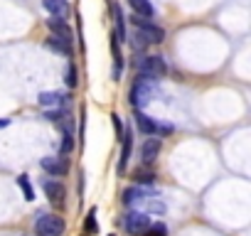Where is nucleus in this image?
Segmentation results:
<instances>
[{"label":"nucleus","instance_id":"nucleus-1","mask_svg":"<svg viewBox=\"0 0 251 236\" xmlns=\"http://www.w3.org/2000/svg\"><path fill=\"white\" fill-rule=\"evenodd\" d=\"M136 67H138V79H146V81H158L160 76L168 74L163 57H143V59H138Z\"/></svg>","mask_w":251,"mask_h":236},{"label":"nucleus","instance_id":"nucleus-2","mask_svg":"<svg viewBox=\"0 0 251 236\" xmlns=\"http://www.w3.org/2000/svg\"><path fill=\"white\" fill-rule=\"evenodd\" d=\"M155 81H146V79H138L131 89V106L143 111L151 101H153V94H155Z\"/></svg>","mask_w":251,"mask_h":236},{"label":"nucleus","instance_id":"nucleus-3","mask_svg":"<svg viewBox=\"0 0 251 236\" xmlns=\"http://www.w3.org/2000/svg\"><path fill=\"white\" fill-rule=\"evenodd\" d=\"M35 229H37L40 236H62L64 229H67V224H64V219L57 216V214H42V216L35 221Z\"/></svg>","mask_w":251,"mask_h":236},{"label":"nucleus","instance_id":"nucleus-4","mask_svg":"<svg viewBox=\"0 0 251 236\" xmlns=\"http://www.w3.org/2000/svg\"><path fill=\"white\" fill-rule=\"evenodd\" d=\"M133 25L141 30L138 35L148 42V45H160L163 40H165V32H163V27H158V25H153L151 20H146L143 15H136L133 18Z\"/></svg>","mask_w":251,"mask_h":236},{"label":"nucleus","instance_id":"nucleus-5","mask_svg":"<svg viewBox=\"0 0 251 236\" xmlns=\"http://www.w3.org/2000/svg\"><path fill=\"white\" fill-rule=\"evenodd\" d=\"M126 231L128 234H133V236H141L148 226H151V219H148V214L146 212H141V209H133L131 214H126Z\"/></svg>","mask_w":251,"mask_h":236},{"label":"nucleus","instance_id":"nucleus-6","mask_svg":"<svg viewBox=\"0 0 251 236\" xmlns=\"http://www.w3.org/2000/svg\"><path fill=\"white\" fill-rule=\"evenodd\" d=\"M42 170L52 177H64L69 172V160L67 155H47L42 158Z\"/></svg>","mask_w":251,"mask_h":236},{"label":"nucleus","instance_id":"nucleus-7","mask_svg":"<svg viewBox=\"0 0 251 236\" xmlns=\"http://www.w3.org/2000/svg\"><path fill=\"white\" fill-rule=\"evenodd\" d=\"M45 194H47V199H50V204L54 209H64V204H67V187L62 182L47 180L45 182Z\"/></svg>","mask_w":251,"mask_h":236},{"label":"nucleus","instance_id":"nucleus-8","mask_svg":"<svg viewBox=\"0 0 251 236\" xmlns=\"http://www.w3.org/2000/svg\"><path fill=\"white\" fill-rule=\"evenodd\" d=\"M160 148H163V143H160V138L158 136H151L146 143H143V148H141V158H143V165H153L155 160H158V155H160Z\"/></svg>","mask_w":251,"mask_h":236},{"label":"nucleus","instance_id":"nucleus-9","mask_svg":"<svg viewBox=\"0 0 251 236\" xmlns=\"http://www.w3.org/2000/svg\"><path fill=\"white\" fill-rule=\"evenodd\" d=\"M121 141H123V148H121V160H118V175H123V172H126V167H128V163H131L133 136H131V133H123V136H121Z\"/></svg>","mask_w":251,"mask_h":236},{"label":"nucleus","instance_id":"nucleus-10","mask_svg":"<svg viewBox=\"0 0 251 236\" xmlns=\"http://www.w3.org/2000/svg\"><path fill=\"white\" fill-rule=\"evenodd\" d=\"M146 202H148V194H146L143 189H138V187H131V189L123 192V204H126V207L138 209V207H143Z\"/></svg>","mask_w":251,"mask_h":236},{"label":"nucleus","instance_id":"nucleus-11","mask_svg":"<svg viewBox=\"0 0 251 236\" xmlns=\"http://www.w3.org/2000/svg\"><path fill=\"white\" fill-rule=\"evenodd\" d=\"M37 101H40L42 108H59V106L67 101V94H59V91H42Z\"/></svg>","mask_w":251,"mask_h":236},{"label":"nucleus","instance_id":"nucleus-12","mask_svg":"<svg viewBox=\"0 0 251 236\" xmlns=\"http://www.w3.org/2000/svg\"><path fill=\"white\" fill-rule=\"evenodd\" d=\"M47 47H50L52 52H57V54L72 57V42H69V40H64V37H59V35L47 37Z\"/></svg>","mask_w":251,"mask_h":236},{"label":"nucleus","instance_id":"nucleus-13","mask_svg":"<svg viewBox=\"0 0 251 236\" xmlns=\"http://www.w3.org/2000/svg\"><path fill=\"white\" fill-rule=\"evenodd\" d=\"M136 123H138V128H141L146 136H158V123L153 121L151 116H146L143 111L136 113Z\"/></svg>","mask_w":251,"mask_h":236},{"label":"nucleus","instance_id":"nucleus-14","mask_svg":"<svg viewBox=\"0 0 251 236\" xmlns=\"http://www.w3.org/2000/svg\"><path fill=\"white\" fill-rule=\"evenodd\" d=\"M42 5H45V10H47L52 18H64V15L69 13V8H67L64 0H42Z\"/></svg>","mask_w":251,"mask_h":236},{"label":"nucleus","instance_id":"nucleus-15","mask_svg":"<svg viewBox=\"0 0 251 236\" xmlns=\"http://www.w3.org/2000/svg\"><path fill=\"white\" fill-rule=\"evenodd\" d=\"M47 25H50L52 35H59V37H64V40L72 42V30L62 23V18H52V20H47Z\"/></svg>","mask_w":251,"mask_h":236},{"label":"nucleus","instance_id":"nucleus-16","mask_svg":"<svg viewBox=\"0 0 251 236\" xmlns=\"http://www.w3.org/2000/svg\"><path fill=\"white\" fill-rule=\"evenodd\" d=\"M128 5L138 13V15H143V18H151V15H155V10H153V3H148V0H128Z\"/></svg>","mask_w":251,"mask_h":236},{"label":"nucleus","instance_id":"nucleus-17","mask_svg":"<svg viewBox=\"0 0 251 236\" xmlns=\"http://www.w3.org/2000/svg\"><path fill=\"white\" fill-rule=\"evenodd\" d=\"M84 231H86L89 236H94V234L99 231V221H96V209H89V214H86V219H84Z\"/></svg>","mask_w":251,"mask_h":236},{"label":"nucleus","instance_id":"nucleus-18","mask_svg":"<svg viewBox=\"0 0 251 236\" xmlns=\"http://www.w3.org/2000/svg\"><path fill=\"white\" fill-rule=\"evenodd\" d=\"M18 185H20L25 199L32 202V199H35V189H32V185H30V177H27V175H20V177H18Z\"/></svg>","mask_w":251,"mask_h":236},{"label":"nucleus","instance_id":"nucleus-19","mask_svg":"<svg viewBox=\"0 0 251 236\" xmlns=\"http://www.w3.org/2000/svg\"><path fill=\"white\" fill-rule=\"evenodd\" d=\"M141 236H168V226H165L163 221H155V224H151Z\"/></svg>","mask_w":251,"mask_h":236},{"label":"nucleus","instance_id":"nucleus-20","mask_svg":"<svg viewBox=\"0 0 251 236\" xmlns=\"http://www.w3.org/2000/svg\"><path fill=\"white\" fill-rule=\"evenodd\" d=\"M64 81H67V86H69V89H76V86H79V71H76V67H74V64H69V67H67Z\"/></svg>","mask_w":251,"mask_h":236},{"label":"nucleus","instance_id":"nucleus-21","mask_svg":"<svg viewBox=\"0 0 251 236\" xmlns=\"http://www.w3.org/2000/svg\"><path fill=\"white\" fill-rule=\"evenodd\" d=\"M136 182H138V185H153V182H155V172L141 167V170L136 172Z\"/></svg>","mask_w":251,"mask_h":236},{"label":"nucleus","instance_id":"nucleus-22","mask_svg":"<svg viewBox=\"0 0 251 236\" xmlns=\"http://www.w3.org/2000/svg\"><path fill=\"white\" fill-rule=\"evenodd\" d=\"M64 113H67V111H64L62 106H59V108H47V111H45V118H47L50 123H59Z\"/></svg>","mask_w":251,"mask_h":236},{"label":"nucleus","instance_id":"nucleus-23","mask_svg":"<svg viewBox=\"0 0 251 236\" xmlns=\"http://www.w3.org/2000/svg\"><path fill=\"white\" fill-rule=\"evenodd\" d=\"M62 138H64L62 141V155H69L74 150V133H64Z\"/></svg>","mask_w":251,"mask_h":236},{"label":"nucleus","instance_id":"nucleus-24","mask_svg":"<svg viewBox=\"0 0 251 236\" xmlns=\"http://www.w3.org/2000/svg\"><path fill=\"white\" fill-rule=\"evenodd\" d=\"M111 118H113V126H116V133H118V138H121V136H123V126H121V116H116V113H113Z\"/></svg>","mask_w":251,"mask_h":236},{"label":"nucleus","instance_id":"nucleus-25","mask_svg":"<svg viewBox=\"0 0 251 236\" xmlns=\"http://www.w3.org/2000/svg\"><path fill=\"white\" fill-rule=\"evenodd\" d=\"M170 133H173V126H165V123L160 126L158 123V136H170Z\"/></svg>","mask_w":251,"mask_h":236},{"label":"nucleus","instance_id":"nucleus-26","mask_svg":"<svg viewBox=\"0 0 251 236\" xmlns=\"http://www.w3.org/2000/svg\"><path fill=\"white\" fill-rule=\"evenodd\" d=\"M8 123H10V121H8V118H3V121H0V128H5Z\"/></svg>","mask_w":251,"mask_h":236},{"label":"nucleus","instance_id":"nucleus-27","mask_svg":"<svg viewBox=\"0 0 251 236\" xmlns=\"http://www.w3.org/2000/svg\"><path fill=\"white\" fill-rule=\"evenodd\" d=\"M111 236H113V234H111Z\"/></svg>","mask_w":251,"mask_h":236}]
</instances>
